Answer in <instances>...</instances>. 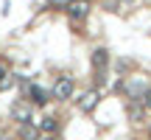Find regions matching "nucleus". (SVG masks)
Instances as JSON below:
<instances>
[{
    "mask_svg": "<svg viewBox=\"0 0 151 140\" xmlns=\"http://www.w3.org/2000/svg\"><path fill=\"white\" fill-rule=\"evenodd\" d=\"M98 101H101V92L98 90H87L84 95L78 98V109L81 112H92V109L98 107Z\"/></svg>",
    "mask_w": 151,
    "mask_h": 140,
    "instance_id": "20e7f679",
    "label": "nucleus"
},
{
    "mask_svg": "<svg viewBox=\"0 0 151 140\" xmlns=\"http://www.w3.org/2000/svg\"><path fill=\"white\" fill-rule=\"evenodd\" d=\"M73 90H76V81L70 79V76H62V79L53 84V98L56 101H67V98H73Z\"/></svg>",
    "mask_w": 151,
    "mask_h": 140,
    "instance_id": "f257e3e1",
    "label": "nucleus"
},
{
    "mask_svg": "<svg viewBox=\"0 0 151 140\" xmlns=\"http://www.w3.org/2000/svg\"><path fill=\"white\" fill-rule=\"evenodd\" d=\"M106 65H109V51H106V48L92 51V70H95L98 79H104V73H106Z\"/></svg>",
    "mask_w": 151,
    "mask_h": 140,
    "instance_id": "7ed1b4c3",
    "label": "nucleus"
},
{
    "mask_svg": "<svg viewBox=\"0 0 151 140\" xmlns=\"http://www.w3.org/2000/svg\"><path fill=\"white\" fill-rule=\"evenodd\" d=\"M11 115H14V121H20V123H28V121H31V107H28L25 101H17L14 107H11Z\"/></svg>",
    "mask_w": 151,
    "mask_h": 140,
    "instance_id": "423d86ee",
    "label": "nucleus"
},
{
    "mask_svg": "<svg viewBox=\"0 0 151 140\" xmlns=\"http://www.w3.org/2000/svg\"><path fill=\"white\" fill-rule=\"evenodd\" d=\"M39 129L48 132V135H53V132H56V118H42V121H39Z\"/></svg>",
    "mask_w": 151,
    "mask_h": 140,
    "instance_id": "6e6552de",
    "label": "nucleus"
},
{
    "mask_svg": "<svg viewBox=\"0 0 151 140\" xmlns=\"http://www.w3.org/2000/svg\"><path fill=\"white\" fill-rule=\"evenodd\" d=\"M65 11L73 20H84V17L90 14V0H70V3L65 6Z\"/></svg>",
    "mask_w": 151,
    "mask_h": 140,
    "instance_id": "f03ea898",
    "label": "nucleus"
},
{
    "mask_svg": "<svg viewBox=\"0 0 151 140\" xmlns=\"http://www.w3.org/2000/svg\"><path fill=\"white\" fill-rule=\"evenodd\" d=\"M28 101L37 104V107H45V104H48V92H45L42 87L31 84V87H28Z\"/></svg>",
    "mask_w": 151,
    "mask_h": 140,
    "instance_id": "0eeeda50",
    "label": "nucleus"
},
{
    "mask_svg": "<svg viewBox=\"0 0 151 140\" xmlns=\"http://www.w3.org/2000/svg\"><path fill=\"white\" fill-rule=\"evenodd\" d=\"M45 140H59V137H45Z\"/></svg>",
    "mask_w": 151,
    "mask_h": 140,
    "instance_id": "9b49d317",
    "label": "nucleus"
},
{
    "mask_svg": "<svg viewBox=\"0 0 151 140\" xmlns=\"http://www.w3.org/2000/svg\"><path fill=\"white\" fill-rule=\"evenodd\" d=\"M143 107H146V109H151V90H146V92H143Z\"/></svg>",
    "mask_w": 151,
    "mask_h": 140,
    "instance_id": "9d476101",
    "label": "nucleus"
},
{
    "mask_svg": "<svg viewBox=\"0 0 151 140\" xmlns=\"http://www.w3.org/2000/svg\"><path fill=\"white\" fill-rule=\"evenodd\" d=\"M129 115H132V121H140V118H143V107H134V104H129Z\"/></svg>",
    "mask_w": 151,
    "mask_h": 140,
    "instance_id": "1a4fd4ad",
    "label": "nucleus"
},
{
    "mask_svg": "<svg viewBox=\"0 0 151 140\" xmlns=\"http://www.w3.org/2000/svg\"><path fill=\"white\" fill-rule=\"evenodd\" d=\"M42 129L37 126V121H28V123H20V137L22 140H39Z\"/></svg>",
    "mask_w": 151,
    "mask_h": 140,
    "instance_id": "39448f33",
    "label": "nucleus"
}]
</instances>
